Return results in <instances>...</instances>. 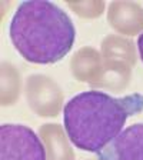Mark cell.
I'll return each instance as SVG.
<instances>
[{"mask_svg": "<svg viewBox=\"0 0 143 160\" xmlns=\"http://www.w3.org/2000/svg\"><path fill=\"white\" fill-rule=\"evenodd\" d=\"M100 160H143V123H135L97 153Z\"/></svg>", "mask_w": 143, "mask_h": 160, "instance_id": "5b68a950", "label": "cell"}, {"mask_svg": "<svg viewBox=\"0 0 143 160\" xmlns=\"http://www.w3.org/2000/svg\"><path fill=\"white\" fill-rule=\"evenodd\" d=\"M40 139L46 147L47 160H74V153L59 124H44L39 130Z\"/></svg>", "mask_w": 143, "mask_h": 160, "instance_id": "52a82bcc", "label": "cell"}, {"mask_svg": "<svg viewBox=\"0 0 143 160\" xmlns=\"http://www.w3.org/2000/svg\"><path fill=\"white\" fill-rule=\"evenodd\" d=\"M9 36L24 60L50 64L70 52L76 29L63 9L50 2L32 0L16 9L10 20Z\"/></svg>", "mask_w": 143, "mask_h": 160, "instance_id": "7a4b0ae2", "label": "cell"}, {"mask_svg": "<svg viewBox=\"0 0 143 160\" xmlns=\"http://www.w3.org/2000/svg\"><path fill=\"white\" fill-rule=\"evenodd\" d=\"M69 7L82 17H97L105 9L103 2H70Z\"/></svg>", "mask_w": 143, "mask_h": 160, "instance_id": "9c48e42d", "label": "cell"}, {"mask_svg": "<svg viewBox=\"0 0 143 160\" xmlns=\"http://www.w3.org/2000/svg\"><path fill=\"white\" fill-rule=\"evenodd\" d=\"M0 160H47L46 147L33 130L23 124L0 127Z\"/></svg>", "mask_w": 143, "mask_h": 160, "instance_id": "3957f363", "label": "cell"}, {"mask_svg": "<svg viewBox=\"0 0 143 160\" xmlns=\"http://www.w3.org/2000/svg\"><path fill=\"white\" fill-rule=\"evenodd\" d=\"M26 97L30 109L42 117L56 116L63 102L62 92L54 80L42 74L27 77Z\"/></svg>", "mask_w": 143, "mask_h": 160, "instance_id": "277c9868", "label": "cell"}, {"mask_svg": "<svg viewBox=\"0 0 143 160\" xmlns=\"http://www.w3.org/2000/svg\"><path fill=\"white\" fill-rule=\"evenodd\" d=\"M100 59H102L100 54L92 47L80 49L77 53H74L70 62V69L73 76L77 80L93 84L99 79L103 69V63Z\"/></svg>", "mask_w": 143, "mask_h": 160, "instance_id": "ba28073f", "label": "cell"}, {"mask_svg": "<svg viewBox=\"0 0 143 160\" xmlns=\"http://www.w3.org/2000/svg\"><path fill=\"white\" fill-rule=\"evenodd\" d=\"M110 26L125 34L137 33L143 27V9L133 3H112L107 13Z\"/></svg>", "mask_w": 143, "mask_h": 160, "instance_id": "8992f818", "label": "cell"}, {"mask_svg": "<svg viewBox=\"0 0 143 160\" xmlns=\"http://www.w3.org/2000/svg\"><path fill=\"white\" fill-rule=\"evenodd\" d=\"M137 50H139V56L143 62V33L140 34L139 39H137Z\"/></svg>", "mask_w": 143, "mask_h": 160, "instance_id": "30bf717a", "label": "cell"}, {"mask_svg": "<svg viewBox=\"0 0 143 160\" xmlns=\"http://www.w3.org/2000/svg\"><path fill=\"white\" fill-rule=\"evenodd\" d=\"M142 110L140 93L113 97L99 90L82 92L64 104V130L77 149L99 153L123 132L127 120Z\"/></svg>", "mask_w": 143, "mask_h": 160, "instance_id": "6da1fadb", "label": "cell"}]
</instances>
